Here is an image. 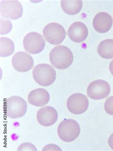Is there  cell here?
I'll return each instance as SVG.
<instances>
[{
	"instance_id": "cell-7",
	"label": "cell",
	"mask_w": 113,
	"mask_h": 151,
	"mask_svg": "<svg viewBox=\"0 0 113 151\" xmlns=\"http://www.w3.org/2000/svg\"><path fill=\"white\" fill-rule=\"evenodd\" d=\"M24 49L31 54H37L44 49L45 41L43 36L36 32H31L24 37L23 41Z\"/></svg>"
},
{
	"instance_id": "cell-19",
	"label": "cell",
	"mask_w": 113,
	"mask_h": 151,
	"mask_svg": "<svg viewBox=\"0 0 113 151\" xmlns=\"http://www.w3.org/2000/svg\"><path fill=\"white\" fill-rule=\"evenodd\" d=\"M104 108L107 114L113 115V96L107 99L104 103Z\"/></svg>"
},
{
	"instance_id": "cell-8",
	"label": "cell",
	"mask_w": 113,
	"mask_h": 151,
	"mask_svg": "<svg viewBox=\"0 0 113 151\" xmlns=\"http://www.w3.org/2000/svg\"><path fill=\"white\" fill-rule=\"evenodd\" d=\"M110 91V86L108 82L102 79H98L89 85L87 89V93L91 99L100 100L108 97Z\"/></svg>"
},
{
	"instance_id": "cell-17",
	"label": "cell",
	"mask_w": 113,
	"mask_h": 151,
	"mask_svg": "<svg viewBox=\"0 0 113 151\" xmlns=\"http://www.w3.org/2000/svg\"><path fill=\"white\" fill-rule=\"evenodd\" d=\"M0 56L1 58L9 57L14 51V44L13 41L6 37L0 38Z\"/></svg>"
},
{
	"instance_id": "cell-3",
	"label": "cell",
	"mask_w": 113,
	"mask_h": 151,
	"mask_svg": "<svg viewBox=\"0 0 113 151\" xmlns=\"http://www.w3.org/2000/svg\"><path fill=\"white\" fill-rule=\"evenodd\" d=\"M80 127L73 119H65L58 125L57 133L61 140L65 142H71L79 137Z\"/></svg>"
},
{
	"instance_id": "cell-10",
	"label": "cell",
	"mask_w": 113,
	"mask_h": 151,
	"mask_svg": "<svg viewBox=\"0 0 113 151\" xmlns=\"http://www.w3.org/2000/svg\"><path fill=\"white\" fill-rule=\"evenodd\" d=\"M11 62L14 69L20 72H27L34 65V61L31 55L24 51L18 52L14 55Z\"/></svg>"
},
{
	"instance_id": "cell-23",
	"label": "cell",
	"mask_w": 113,
	"mask_h": 151,
	"mask_svg": "<svg viewBox=\"0 0 113 151\" xmlns=\"http://www.w3.org/2000/svg\"><path fill=\"white\" fill-rule=\"evenodd\" d=\"M109 68L110 72L113 76V60L111 61L109 66Z\"/></svg>"
},
{
	"instance_id": "cell-5",
	"label": "cell",
	"mask_w": 113,
	"mask_h": 151,
	"mask_svg": "<svg viewBox=\"0 0 113 151\" xmlns=\"http://www.w3.org/2000/svg\"><path fill=\"white\" fill-rule=\"evenodd\" d=\"M43 33L45 40L53 45L61 44L67 35L64 27L55 22L47 24L43 29Z\"/></svg>"
},
{
	"instance_id": "cell-22",
	"label": "cell",
	"mask_w": 113,
	"mask_h": 151,
	"mask_svg": "<svg viewBox=\"0 0 113 151\" xmlns=\"http://www.w3.org/2000/svg\"><path fill=\"white\" fill-rule=\"evenodd\" d=\"M108 143L111 148L113 150V134L111 135L108 138Z\"/></svg>"
},
{
	"instance_id": "cell-9",
	"label": "cell",
	"mask_w": 113,
	"mask_h": 151,
	"mask_svg": "<svg viewBox=\"0 0 113 151\" xmlns=\"http://www.w3.org/2000/svg\"><path fill=\"white\" fill-rule=\"evenodd\" d=\"M67 107L74 114H81L86 112L89 107V101L87 96L82 93L71 95L67 101Z\"/></svg>"
},
{
	"instance_id": "cell-2",
	"label": "cell",
	"mask_w": 113,
	"mask_h": 151,
	"mask_svg": "<svg viewBox=\"0 0 113 151\" xmlns=\"http://www.w3.org/2000/svg\"><path fill=\"white\" fill-rule=\"evenodd\" d=\"M33 76L37 84L43 87H48L54 83L56 78V73L51 65L40 64L34 68Z\"/></svg>"
},
{
	"instance_id": "cell-1",
	"label": "cell",
	"mask_w": 113,
	"mask_h": 151,
	"mask_svg": "<svg viewBox=\"0 0 113 151\" xmlns=\"http://www.w3.org/2000/svg\"><path fill=\"white\" fill-rule=\"evenodd\" d=\"M49 59L55 68L63 70L70 67L74 61V56L68 47L64 45H58L51 51Z\"/></svg>"
},
{
	"instance_id": "cell-20",
	"label": "cell",
	"mask_w": 113,
	"mask_h": 151,
	"mask_svg": "<svg viewBox=\"0 0 113 151\" xmlns=\"http://www.w3.org/2000/svg\"><path fill=\"white\" fill-rule=\"evenodd\" d=\"M17 151H37V149L36 147H35L34 145L31 144V142H26L21 144L18 147Z\"/></svg>"
},
{
	"instance_id": "cell-21",
	"label": "cell",
	"mask_w": 113,
	"mask_h": 151,
	"mask_svg": "<svg viewBox=\"0 0 113 151\" xmlns=\"http://www.w3.org/2000/svg\"><path fill=\"white\" fill-rule=\"evenodd\" d=\"M43 151H62V149L59 146L54 144H49L46 145L42 149Z\"/></svg>"
},
{
	"instance_id": "cell-4",
	"label": "cell",
	"mask_w": 113,
	"mask_h": 151,
	"mask_svg": "<svg viewBox=\"0 0 113 151\" xmlns=\"http://www.w3.org/2000/svg\"><path fill=\"white\" fill-rule=\"evenodd\" d=\"M6 115L11 119L20 118L24 116L27 110L26 101L19 96L9 97L6 100Z\"/></svg>"
},
{
	"instance_id": "cell-16",
	"label": "cell",
	"mask_w": 113,
	"mask_h": 151,
	"mask_svg": "<svg viewBox=\"0 0 113 151\" xmlns=\"http://www.w3.org/2000/svg\"><path fill=\"white\" fill-rule=\"evenodd\" d=\"M97 50L102 58L107 59L113 58V39H107L101 42Z\"/></svg>"
},
{
	"instance_id": "cell-13",
	"label": "cell",
	"mask_w": 113,
	"mask_h": 151,
	"mask_svg": "<svg viewBox=\"0 0 113 151\" xmlns=\"http://www.w3.org/2000/svg\"><path fill=\"white\" fill-rule=\"evenodd\" d=\"M113 23V18L108 13L100 12L94 17L93 19V24L96 31L104 34L110 30Z\"/></svg>"
},
{
	"instance_id": "cell-11",
	"label": "cell",
	"mask_w": 113,
	"mask_h": 151,
	"mask_svg": "<svg viewBox=\"0 0 113 151\" xmlns=\"http://www.w3.org/2000/svg\"><path fill=\"white\" fill-rule=\"evenodd\" d=\"M37 120L41 125L49 127L55 124L58 120V113L51 106H45L40 109L36 115Z\"/></svg>"
},
{
	"instance_id": "cell-14",
	"label": "cell",
	"mask_w": 113,
	"mask_h": 151,
	"mask_svg": "<svg viewBox=\"0 0 113 151\" xmlns=\"http://www.w3.org/2000/svg\"><path fill=\"white\" fill-rule=\"evenodd\" d=\"M50 99L49 92L44 88L34 89L29 93L28 101L31 104L37 107H41L47 104Z\"/></svg>"
},
{
	"instance_id": "cell-12",
	"label": "cell",
	"mask_w": 113,
	"mask_h": 151,
	"mask_svg": "<svg viewBox=\"0 0 113 151\" xmlns=\"http://www.w3.org/2000/svg\"><path fill=\"white\" fill-rule=\"evenodd\" d=\"M68 37L75 43L84 41L88 35V30L86 24L81 22H75L69 27L67 32Z\"/></svg>"
},
{
	"instance_id": "cell-15",
	"label": "cell",
	"mask_w": 113,
	"mask_h": 151,
	"mask_svg": "<svg viewBox=\"0 0 113 151\" xmlns=\"http://www.w3.org/2000/svg\"><path fill=\"white\" fill-rule=\"evenodd\" d=\"M83 5V1L81 0H62L61 1L63 11L69 15H75L78 14L82 10Z\"/></svg>"
},
{
	"instance_id": "cell-6",
	"label": "cell",
	"mask_w": 113,
	"mask_h": 151,
	"mask_svg": "<svg viewBox=\"0 0 113 151\" xmlns=\"http://www.w3.org/2000/svg\"><path fill=\"white\" fill-rule=\"evenodd\" d=\"M0 13L1 17L11 20L21 17L23 6L20 2L15 0H1L0 2Z\"/></svg>"
},
{
	"instance_id": "cell-18",
	"label": "cell",
	"mask_w": 113,
	"mask_h": 151,
	"mask_svg": "<svg viewBox=\"0 0 113 151\" xmlns=\"http://www.w3.org/2000/svg\"><path fill=\"white\" fill-rule=\"evenodd\" d=\"M0 23H1V29H0V34L1 35H4L7 34L11 31L13 28V24L11 22L6 19H2L1 18L0 19Z\"/></svg>"
}]
</instances>
